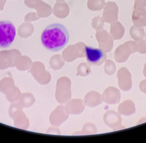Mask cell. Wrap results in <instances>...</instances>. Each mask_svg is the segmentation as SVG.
I'll list each match as a JSON object with an SVG mask.
<instances>
[{"label": "cell", "instance_id": "1", "mask_svg": "<svg viewBox=\"0 0 146 143\" xmlns=\"http://www.w3.org/2000/svg\"><path fill=\"white\" fill-rule=\"evenodd\" d=\"M69 34L65 26L60 23L49 25L43 31L41 41L44 47L50 51L61 50L68 43Z\"/></svg>", "mask_w": 146, "mask_h": 143}, {"label": "cell", "instance_id": "2", "mask_svg": "<svg viewBox=\"0 0 146 143\" xmlns=\"http://www.w3.org/2000/svg\"><path fill=\"white\" fill-rule=\"evenodd\" d=\"M16 36V29L9 21H0V47L7 48L13 42Z\"/></svg>", "mask_w": 146, "mask_h": 143}, {"label": "cell", "instance_id": "3", "mask_svg": "<svg viewBox=\"0 0 146 143\" xmlns=\"http://www.w3.org/2000/svg\"><path fill=\"white\" fill-rule=\"evenodd\" d=\"M85 53L88 62L92 66H100L106 60V53L101 49L91 46L85 47Z\"/></svg>", "mask_w": 146, "mask_h": 143}, {"label": "cell", "instance_id": "4", "mask_svg": "<svg viewBox=\"0 0 146 143\" xmlns=\"http://www.w3.org/2000/svg\"><path fill=\"white\" fill-rule=\"evenodd\" d=\"M134 24L138 27L146 26V9L143 7H135L132 15Z\"/></svg>", "mask_w": 146, "mask_h": 143}, {"label": "cell", "instance_id": "5", "mask_svg": "<svg viewBox=\"0 0 146 143\" xmlns=\"http://www.w3.org/2000/svg\"><path fill=\"white\" fill-rule=\"evenodd\" d=\"M129 32L130 36L135 42L143 40L145 35V30L143 27H138L135 25L131 27Z\"/></svg>", "mask_w": 146, "mask_h": 143}, {"label": "cell", "instance_id": "6", "mask_svg": "<svg viewBox=\"0 0 146 143\" xmlns=\"http://www.w3.org/2000/svg\"><path fill=\"white\" fill-rule=\"evenodd\" d=\"M138 44L139 49L138 52L141 54L146 53V40H142L139 42H136Z\"/></svg>", "mask_w": 146, "mask_h": 143}, {"label": "cell", "instance_id": "7", "mask_svg": "<svg viewBox=\"0 0 146 143\" xmlns=\"http://www.w3.org/2000/svg\"><path fill=\"white\" fill-rule=\"evenodd\" d=\"M146 7V0H135V7Z\"/></svg>", "mask_w": 146, "mask_h": 143}, {"label": "cell", "instance_id": "8", "mask_svg": "<svg viewBox=\"0 0 146 143\" xmlns=\"http://www.w3.org/2000/svg\"><path fill=\"white\" fill-rule=\"evenodd\" d=\"M144 75L146 74V64H145V69H144Z\"/></svg>", "mask_w": 146, "mask_h": 143}, {"label": "cell", "instance_id": "9", "mask_svg": "<svg viewBox=\"0 0 146 143\" xmlns=\"http://www.w3.org/2000/svg\"><path fill=\"white\" fill-rule=\"evenodd\" d=\"M145 39H146V36H145Z\"/></svg>", "mask_w": 146, "mask_h": 143}]
</instances>
